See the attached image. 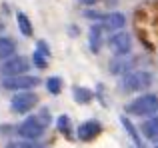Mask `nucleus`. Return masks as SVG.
I'll list each match as a JSON object with an SVG mask.
<instances>
[{"mask_svg": "<svg viewBox=\"0 0 158 148\" xmlns=\"http://www.w3.org/2000/svg\"><path fill=\"white\" fill-rule=\"evenodd\" d=\"M136 64V58L134 56H128V58H124V56H118V58H114L110 64H108V68H110L112 74H116V76H120V74H128L130 72V68Z\"/></svg>", "mask_w": 158, "mask_h": 148, "instance_id": "nucleus-9", "label": "nucleus"}, {"mask_svg": "<svg viewBox=\"0 0 158 148\" xmlns=\"http://www.w3.org/2000/svg\"><path fill=\"white\" fill-rule=\"evenodd\" d=\"M56 126H58V130H60V132L70 134V118L68 116H60L56 120Z\"/></svg>", "mask_w": 158, "mask_h": 148, "instance_id": "nucleus-18", "label": "nucleus"}, {"mask_svg": "<svg viewBox=\"0 0 158 148\" xmlns=\"http://www.w3.org/2000/svg\"><path fill=\"white\" fill-rule=\"evenodd\" d=\"M8 148H44V146L36 144V142H32V140H20V142H12V144H8Z\"/></svg>", "mask_w": 158, "mask_h": 148, "instance_id": "nucleus-19", "label": "nucleus"}, {"mask_svg": "<svg viewBox=\"0 0 158 148\" xmlns=\"http://www.w3.org/2000/svg\"><path fill=\"white\" fill-rule=\"evenodd\" d=\"M14 48H16L14 40H10V38H0V60L10 58L12 52H14Z\"/></svg>", "mask_w": 158, "mask_h": 148, "instance_id": "nucleus-14", "label": "nucleus"}, {"mask_svg": "<svg viewBox=\"0 0 158 148\" xmlns=\"http://www.w3.org/2000/svg\"><path fill=\"white\" fill-rule=\"evenodd\" d=\"M40 84V78L30 76V74H20V76H8L2 80V88L6 90H32Z\"/></svg>", "mask_w": 158, "mask_h": 148, "instance_id": "nucleus-4", "label": "nucleus"}, {"mask_svg": "<svg viewBox=\"0 0 158 148\" xmlns=\"http://www.w3.org/2000/svg\"><path fill=\"white\" fill-rule=\"evenodd\" d=\"M120 122H122V126L128 130V134H130V138L134 140V144H136V146H138V148H146V146H144V142L140 140V136H138V132H136V128L132 126V122L128 120V118H124V116H122V118H120Z\"/></svg>", "mask_w": 158, "mask_h": 148, "instance_id": "nucleus-15", "label": "nucleus"}, {"mask_svg": "<svg viewBox=\"0 0 158 148\" xmlns=\"http://www.w3.org/2000/svg\"><path fill=\"white\" fill-rule=\"evenodd\" d=\"M38 104V96H36L32 90H24V92H18L14 98H12V102H10V106H12V110L14 112H18V114H26V112H30L34 106Z\"/></svg>", "mask_w": 158, "mask_h": 148, "instance_id": "nucleus-5", "label": "nucleus"}, {"mask_svg": "<svg viewBox=\"0 0 158 148\" xmlns=\"http://www.w3.org/2000/svg\"><path fill=\"white\" fill-rule=\"evenodd\" d=\"M100 132H102V126H100V122H96V120L84 122V124H80V126H78V130H76L78 138H80V140H84V142L96 138Z\"/></svg>", "mask_w": 158, "mask_h": 148, "instance_id": "nucleus-8", "label": "nucleus"}, {"mask_svg": "<svg viewBox=\"0 0 158 148\" xmlns=\"http://www.w3.org/2000/svg\"><path fill=\"white\" fill-rule=\"evenodd\" d=\"M126 112L132 116H150L158 112V96L156 94H142L130 104H126Z\"/></svg>", "mask_w": 158, "mask_h": 148, "instance_id": "nucleus-3", "label": "nucleus"}, {"mask_svg": "<svg viewBox=\"0 0 158 148\" xmlns=\"http://www.w3.org/2000/svg\"><path fill=\"white\" fill-rule=\"evenodd\" d=\"M142 134L148 138V140H156L158 138V116L148 118L142 124Z\"/></svg>", "mask_w": 158, "mask_h": 148, "instance_id": "nucleus-11", "label": "nucleus"}, {"mask_svg": "<svg viewBox=\"0 0 158 148\" xmlns=\"http://www.w3.org/2000/svg\"><path fill=\"white\" fill-rule=\"evenodd\" d=\"M156 148H158V146H156Z\"/></svg>", "mask_w": 158, "mask_h": 148, "instance_id": "nucleus-21", "label": "nucleus"}, {"mask_svg": "<svg viewBox=\"0 0 158 148\" xmlns=\"http://www.w3.org/2000/svg\"><path fill=\"white\" fill-rule=\"evenodd\" d=\"M80 2H82V4H88V6H92V4L98 2V0H80Z\"/></svg>", "mask_w": 158, "mask_h": 148, "instance_id": "nucleus-20", "label": "nucleus"}, {"mask_svg": "<svg viewBox=\"0 0 158 148\" xmlns=\"http://www.w3.org/2000/svg\"><path fill=\"white\" fill-rule=\"evenodd\" d=\"M108 48H110L116 56H126L128 52H130V48H132L130 34H128V32H124V30L112 34L110 38H108Z\"/></svg>", "mask_w": 158, "mask_h": 148, "instance_id": "nucleus-6", "label": "nucleus"}, {"mask_svg": "<svg viewBox=\"0 0 158 148\" xmlns=\"http://www.w3.org/2000/svg\"><path fill=\"white\" fill-rule=\"evenodd\" d=\"M46 88L50 94H60V88H62V80L58 76H50L46 80Z\"/></svg>", "mask_w": 158, "mask_h": 148, "instance_id": "nucleus-17", "label": "nucleus"}, {"mask_svg": "<svg viewBox=\"0 0 158 148\" xmlns=\"http://www.w3.org/2000/svg\"><path fill=\"white\" fill-rule=\"evenodd\" d=\"M124 24H126V18L120 12H110L108 16H104V26L110 30H122Z\"/></svg>", "mask_w": 158, "mask_h": 148, "instance_id": "nucleus-10", "label": "nucleus"}, {"mask_svg": "<svg viewBox=\"0 0 158 148\" xmlns=\"http://www.w3.org/2000/svg\"><path fill=\"white\" fill-rule=\"evenodd\" d=\"M46 124H48V114L46 112L38 114V116H30L18 126V134L24 140H36L38 136H42Z\"/></svg>", "mask_w": 158, "mask_h": 148, "instance_id": "nucleus-2", "label": "nucleus"}, {"mask_svg": "<svg viewBox=\"0 0 158 148\" xmlns=\"http://www.w3.org/2000/svg\"><path fill=\"white\" fill-rule=\"evenodd\" d=\"M90 48H92V52L100 50V26L90 28Z\"/></svg>", "mask_w": 158, "mask_h": 148, "instance_id": "nucleus-16", "label": "nucleus"}, {"mask_svg": "<svg viewBox=\"0 0 158 148\" xmlns=\"http://www.w3.org/2000/svg\"><path fill=\"white\" fill-rule=\"evenodd\" d=\"M16 22H18V28H20V32H22L24 36H32V22H30V18H28L26 14H22V12H18L16 14Z\"/></svg>", "mask_w": 158, "mask_h": 148, "instance_id": "nucleus-12", "label": "nucleus"}, {"mask_svg": "<svg viewBox=\"0 0 158 148\" xmlns=\"http://www.w3.org/2000/svg\"><path fill=\"white\" fill-rule=\"evenodd\" d=\"M152 84V74L146 70H130L128 74H124L120 88L122 92H140V90L150 88Z\"/></svg>", "mask_w": 158, "mask_h": 148, "instance_id": "nucleus-1", "label": "nucleus"}, {"mask_svg": "<svg viewBox=\"0 0 158 148\" xmlns=\"http://www.w3.org/2000/svg\"><path fill=\"white\" fill-rule=\"evenodd\" d=\"M28 68H30V60H28V58H24V56H12V58H8L6 62L2 64L0 72L8 78V76H20V74H26Z\"/></svg>", "mask_w": 158, "mask_h": 148, "instance_id": "nucleus-7", "label": "nucleus"}, {"mask_svg": "<svg viewBox=\"0 0 158 148\" xmlns=\"http://www.w3.org/2000/svg\"><path fill=\"white\" fill-rule=\"evenodd\" d=\"M72 96H74V100L80 102V104H88V102L92 100V92H90L88 88H82V86H74Z\"/></svg>", "mask_w": 158, "mask_h": 148, "instance_id": "nucleus-13", "label": "nucleus"}]
</instances>
